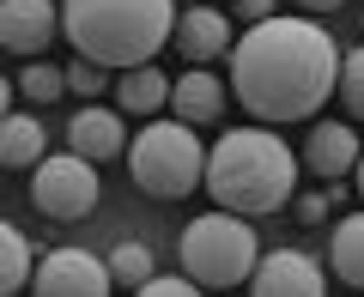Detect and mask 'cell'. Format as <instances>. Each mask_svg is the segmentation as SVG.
Listing matches in <instances>:
<instances>
[{
  "mask_svg": "<svg viewBox=\"0 0 364 297\" xmlns=\"http://www.w3.org/2000/svg\"><path fill=\"white\" fill-rule=\"evenodd\" d=\"M176 55L188 67H207V61H219V55H231L237 49V37H231V18L225 13H213V6H188V13L176 18Z\"/></svg>",
  "mask_w": 364,
  "mask_h": 297,
  "instance_id": "11",
  "label": "cell"
},
{
  "mask_svg": "<svg viewBox=\"0 0 364 297\" xmlns=\"http://www.w3.org/2000/svg\"><path fill=\"white\" fill-rule=\"evenodd\" d=\"M18 91H25L31 104H55L67 91V67H55V61H31L25 73H18Z\"/></svg>",
  "mask_w": 364,
  "mask_h": 297,
  "instance_id": "19",
  "label": "cell"
},
{
  "mask_svg": "<svg viewBox=\"0 0 364 297\" xmlns=\"http://www.w3.org/2000/svg\"><path fill=\"white\" fill-rule=\"evenodd\" d=\"M352 176H358V194H364V158H358V170H352Z\"/></svg>",
  "mask_w": 364,
  "mask_h": 297,
  "instance_id": "26",
  "label": "cell"
},
{
  "mask_svg": "<svg viewBox=\"0 0 364 297\" xmlns=\"http://www.w3.org/2000/svg\"><path fill=\"white\" fill-rule=\"evenodd\" d=\"M340 104L352 109V122H364V49H352L340 61Z\"/></svg>",
  "mask_w": 364,
  "mask_h": 297,
  "instance_id": "20",
  "label": "cell"
},
{
  "mask_svg": "<svg viewBox=\"0 0 364 297\" xmlns=\"http://www.w3.org/2000/svg\"><path fill=\"white\" fill-rule=\"evenodd\" d=\"M134 297H200V279H188V273H152Z\"/></svg>",
  "mask_w": 364,
  "mask_h": 297,
  "instance_id": "21",
  "label": "cell"
},
{
  "mask_svg": "<svg viewBox=\"0 0 364 297\" xmlns=\"http://www.w3.org/2000/svg\"><path fill=\"white\" fill-rule=\"evenodd\" d=\"M176 0H61V37L97 67H146L176 37Z\"/></svg>",
  "mask_w": 364,
  "mask_h": 297,
  "instance_id": "3",
  "label": "cell"
},
{
  "mask_svg": "<svg viewBox=\"0 0 364 297\" xmlns=\"http://www.w3.org/2000/svg\"><path fill=\"white\" fill-rule=\"evenodd\" d=\"M328 267L346 285H364V212H346L328 237Z\"/></svg>",
  "mask_w": 364,
  "mask_h": 297,
  "instance_id": "17",
  "label": "cell"
},
{
  "mask_svg": "<svg viewBox=\"0 0 364 297\" xmlns=\"http://www.w3.org/2000/svg\"><path fill=\"white\" fill-rule=\"evenodd\" d=\"M67 91H73V97H97V91H104V67L79 55V61L67 67Z\"/></svg>",
  "mask_w": 364,
  "mask_h": 297,
  "instance_id": "22",
  "label": "cell"
},
{
  "mask_svg": "<svg viewBox=\"0 0 364 297\" xmlns=\"http://www.w3.org/2000/svg\"><path fill=\"white\" fill-rule=\"evenodd\" d=\"M55 31H61V6L55 0H0V43L13 55H31L37 61Z\"/></svg>",
  "mask_w": 364,
  "mask_h": 297,
  "instance_id": "9",
  "label": "cell"
},
{
  "mask_svg": "<svg viewBox=\"0 0 364 297\" xmlns=\"http://www.w3.org/2000/svg\"><path fill=\"white\" fill-rule=\"evenodd\" d=\"M298 158H304V170H310V176H322V182H340V176H352V170H358V158H364V140L346 128V122H316Z\"/></svg>",
  "mask_w": 364,
  "mask_h": 297,
  "instance_id": "10",
  "label": "cell"
},
{
  "mask_svg": "<svg viewBox=\"0 0 364 297\" xmlns=\"http://www.w3.org/2000/svg\"><path fill=\"white\" fill-rule=\"evenodd\" d=\"M31 279H37V255H31L25 231L18 225H0V297L31 291Z\"/></svg>",
  "mask_w": 364,
  "mask_h": 297,
  "instance_id": "16",
  "label": "cell"
},
{
  "mask_svg": "<svg viewBox=\"0 0 364 297\" xmlns=\"http://www.w3.org/2000/svg\"><path fill=\"white\" fill-rule=\"evenodd\" d=\"M291 212H298V225H322L328 212H334V194H298Z\"/></svg>",
  "mask_w": 364,
  "mask_h": 297,
  "instance_id": "23",
  "label": "cell"
},
{
  "mask_svg": "<svg viewBox=\"0 0 364 297\" xmlns=\"http://www.w3.org/2000/svg\"><path fill=\"white\" fill-rule=\"evenodd\" d=\"M261 267V237L249 231L243 212H200L182 225V273L200 285H243Z\"/></svg>",
  "mask_w": 364,
  "mask_h": 297,
  "instance_id": "5",
  "label": "cell"
},
{
  "mask_svg": "<svg viewBox=\"0 0 364 297\" xmlns=\"http://www.w3.org/2000/svg\"><path fill=\"white\" fill-rule=\"evenodd\" d=\"M225 104H231V79L207 73V67H188V73L176 79V91H170V109H176V122H188V128L219 122Z\"/></svg>",
  "mask_w": 364,
  "mask_h": 297,
  "instance_id": "13",
  "label": "cell"
},
{
  "mask_svg": "<svg viewBox=\"0 0 364 297\" xmlns=\"http://www.w3.org/2000/svg\"><path fill=\"white\" fill-rule=\"evenodd\" d=\"M298 6H304V13H334L340 0H298Z\"/></svg>",
  "mask_w": 364,
  "mask_h": 297,
  "instance_id": "25",
  "label": "cell"
},
{
  "mask_svg": "<svg viewBox=\"0 0 364 297\" xmlns=\"http://www.w3.org/2000/svg\"><path fill=\"white\" fill-rule=\"evenodd\" d=\"M237 13H243V25H267V18H279V13H273V0H237Z\"/></svg>",
  "mask_w": 364,
  "mask_h": 297,
  "instance_id": "24",
  "label": "cell"
},
{
  "mask_svg": "<svg viewBox=\"0 0 364 297\" xmlns=\"http://www.w3.org/2000/svg\"><path fill=\"white\" fill-rule=\"evenodd\" d=\"M109 291H116L109 261L85 255V249H55V255H43L37 279H31V297H109Z\"/></svg>",
  "mask_w": 364,
  "mask_h": 297,
  "instance_id": "7",
  "label": "cell"
},
{
  "mask_svg": "<svg viewBox=\"0 0 364 297\" xmlns=\"http://www.w3.org/2000/svg\"><path fill=\"white\" fill-rule=\"evenodd\" d=\"M340 85V43L316 18H267L249 25L243 43L231 49V97L261 122H310Z\"/></svg>",
  "mask_w": 364,
  "mask_h": 297,
  "instance_id": "1",
  "label": "cell"
},
{
  "mask_svg": "<svg viewBox=\"0 0 364 297\" xmlns=\"http://www.w3.org/2000/svg\"><path fill=\"white\" fill-rule=\"evenodd\" d=\"M170 91H176V79H164L152 61H146V67H128V73L116 79V104L128 109V116L152 122L158 109H170Z\"/></svg>",
  "mask_w": 364,
  "mask_h": 297,
  "instance_id": "14",
  "label": "cell"
},
{
  "mask_svg": "<svg viewBox=\"0 0 364 297\" xmlns=\"http://www.w3.org/2000/svg\"><path fill=\"white\" fill-rule=\"evenodd\" d=\"M67 152L91 158V164H109V158H128V128H122L116 109H79L73 122H67Z\"/></svg>",
  "mask_w": 364,
  "mask_h": 297,
  "instance_id": "12",
  "label": "cell"
},
{
  "mask_svg": "<svg viewBox=\"0 0 364 297\" xmlns=\"http://www.w3.org/2000/svg\"><path fill=\"white\" fill-rule=\"evenodd\" d=\"M97 194H104L97 188V170L79 152H55V158H43V164L31 170V207H37L43 219H55V225L91 219Z\"/></svg>",
  "mask_w": 364,
  "mask_h": 297,
  "instance_id": "6",
  "label": "cell"
},
{
  "mask_svg": "<svg viewBox=\"0 0 364 297\" xmlns=\"http://www.w3.org/2000/svg\"><path fill=\"white\" fill-rule=\"evenodd\" d=\"M249 297H328V273L304 249H273V255H261Z\"/></svg>",
  "mask_w": 364,
  "mask_h": 297,
  "instance_id": "8",
  "label": "cell"
},
{
  "mask_svg": "<svg viewBox=\"0 0 364 297\" xmlns=\"http://www.w3.org/2000/svg\"><path fill=\"white\" fill-rule=\"evenodd\" d=\"M298 170L304 158H291V146L273 128H231L219 134V146H207V194L243 219H267L291 207Z\"/></svg>",
  "mask_w": 364,
  "mask_h": 297,
  "instance_id": "2",
  "label": "cell"
},
{
  "mask_svg": "<svg viewBox=\"0 0 364 297\" xmlns=\"http://www.w3.org/2000/svg\"><path fill=\"white\" fill-rule=\"evenodd\" d=\"M49 158V134L37 116H6L0 122V164L6 170H37Z\"/></svg>",
  "mask_w": 364,
  "mask_h": 297,
  "instance_id": "15",
  "label": "cell"
},
{
  "mask_svg": "<svg viewBox=\"0 0 364 297\" xmlns=\"http://www.w3.org/2000/svg\"><path fill=\"white\" fill-rule=\"evenodd\" d=\"M128 176L152 200H182L195 194V182H207V146L195 140L188 122H146L128 140Z\"/></svg>",
  "mask_w": 364,
  "mask_h": 297,
  "instance_id": "4",
  "label": "cell"
},
{
  "mask_svg": "<svg viewBox=\"0 0 364 297\" xmlns=\"http://www.w3.org/2000/svg\"><path fill=\"white\" fill-rule=\"evenodd\" d=\"M109 273H116L122 291H140V285L152 279V249H146V243H116V255H109Z\"/></svg>",
  "mask_w": 364,
  "mask_h": 297,
  "instance_id": "18",
  "label": "cell"
}]
</instances>
